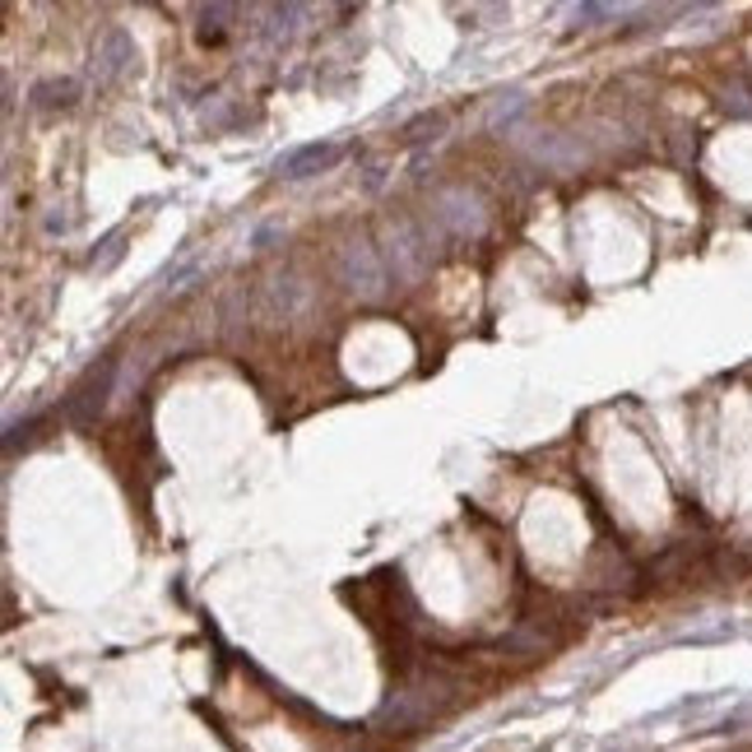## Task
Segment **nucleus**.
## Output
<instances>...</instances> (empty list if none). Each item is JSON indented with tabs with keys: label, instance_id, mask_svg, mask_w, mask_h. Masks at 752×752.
<instances>
[{
	"label": "nucleus",
	"instance_id": "nucleus-1",
	"mask_svg": "<svg viewBox=\"0 0 752 752\" xmlns=\"http://www.w3.org/2000/svg\"><path fill=\"white\" fill-rule=\"evenodd\" d=\"M344 279H348V288L377 297L381 288H386V266H381V256L372 247H348V256H344Z\"/></svg>",
	"mask_w": 752,
	"mask_h": 752
},
{
	"label": "nucleus",
	"instance_id": "nucleus-2",
	"mask_svg": "<svg viewBox=\"0 0 752 752\" xmlns=\"http://www.w3.org/2000/svg\"><path fill=\"white\" fill-rule=\"evenodd\" d=\"M340 145H303V149H293L279 159V177H311V172H321L340 159Z\"/></svg>",
	"mask_w": 752,
	"mask_h": 752
}]
</instances>
